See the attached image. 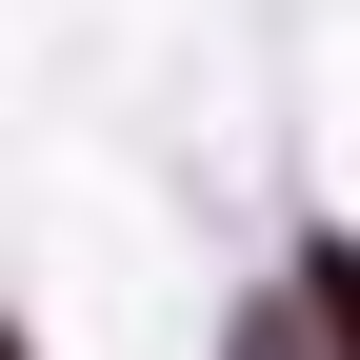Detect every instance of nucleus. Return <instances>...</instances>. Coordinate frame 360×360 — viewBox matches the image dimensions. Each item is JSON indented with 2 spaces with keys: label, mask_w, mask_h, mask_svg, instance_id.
Masks as SVG:
<instances>
[{
  "label": "nucleus",
  "mask_w": 360,
  "mask_h": 360,
  "mask_svg": "<svg viewBox=\"0 0 360 360\" xmlns=\"http://www.w3.org/2000/svg\"><path fill=\"white\" fill-rule=\"evenodd\" d=\"M321 321H340V340H360V260H340V281H321Z\"/></svg>",
  "instance_id": "obj_1"
}]
</instances>
